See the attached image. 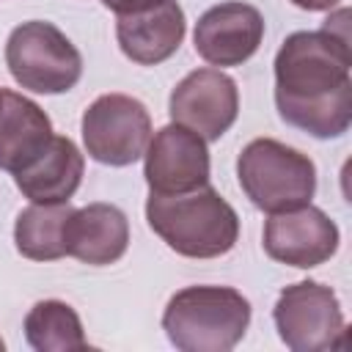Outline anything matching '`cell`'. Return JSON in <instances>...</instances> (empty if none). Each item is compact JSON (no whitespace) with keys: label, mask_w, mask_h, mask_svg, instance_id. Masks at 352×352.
Segmentation results:
<instances>
[{"label":"cell","mask_w":352,"mask_h":352,"mask_svg":"<svg viewBox=\"0 0 352 352\" xmlns=\"http://www.w3.org/2000/svg\"><path fill=\"white\" fill-rule=\"evenodd\" d=\"M349 11L338 8L319 30L286 36L275 55V104L286 124L314 135L338 138L352 124V50Z\"/></svg>","instance_id":"6da1fadb"},{"label":"cell","mask_w":352,"mask_h":352,"mask_svg":"<svg viewBox=\"0 0 352 352\" xmlns=\"http://www.w3.org/2000/svg\"><path fill=\"white\" fill-rule=\"evenodd\" d=\"M146 220L170 250L187 258H217L239 239L234 206L209 184L176 195L151 192Z\"/></svg>","instance_id":"7a4b0ae2"},{"label":"cell","mask_w":352,"mask_h":352,"mask_svg":"<svg viewBox=\"0 0 352 352\" xmlns=\"http://www.w3.org/2000/svg\"><path fill=\"white\" fill-rule=\"evenodd\" d=\"M250 324V302L231 286H187L162 314L168 341L182 352H228Z\"/></svg>","instance_id":"3957f363"},{"label":"cell","mask_w":352,"mask_h":352,"mask_svg":"<svg viewBox=\"0 0 352 352\" xmlns=\"http://www.w3.org/2000/svg\"><path fill=\"white\" fill-rule=\"evenodd\" d=\"M236 176L250 204L267 214L305 206L316 190L314 160L272 138H256L239 151Z\"/></svg>","instance_id":"277c9868"},{"label":"cell","mask_w":352,"mask_h":352,"mask_svg":"<svg viewBox=\"0 0 352 352\" xmlns=\"http://www.w3.org/2000/svg\"><path fill=\"white\" fill-rule=\"evenodd\" d=\"M6 66L11 77L33 94H66L82 74V55L52 22L30 19L11 30Z\"/></svg>","instance_id":"5b68a950"},{"label":"cell","mask_w":352,"mask_h":352,"mask_svg":"<svg viewBox=\"0 0 352 352\" xmlns=\"http://www.w3.org/2000/svg\"><path fill=\"white\" fill-rule=\"evenodd\" d=\"M272 319L280 341L294 352H324L346 344L341 302L330 286L300 280L278 294Z\"/></svg>","instance_id":"8992f818"},{"label":"cell","mask_w":352,"mask_h":352,"mask_svg":"<svg viewBox=\"0 0 352 352\" xmlns=\"http://www.w3.org/2000/svg\"><path fill=\"white\" fill-rule=\"evenodd\" d=\"M151 140L146 104L126 94H104L82 113V143L91 160L113 168L132 165Z\"/></svg>","instance_id":"52a82bcc"},{"label":"cell","mask_w":352,"mask_h":352,"mask_svg":"<svg viewBox=\"0 0 352 352\" xmlns=\"http://www.w3.org/2000/svg\"><path fill=\"white\" fill-rule=\"evenodd\" d=\"M173 124L187 126L204 140H220L239 116L236 82L220 69H195L170 91Z\"/></svg>","instance_id":"ba28073f"},{"label":"cell","mask_w":352,"mask_h":352,"mask_svg":"<svg viewBox=\"0 0 352 352\" xmlns=\"http://www.w3.org/2000/svg\"><path fill=\"white\" fill-rule=\"evenodd\" d=\"M143 176L151 192L176 195L209 184L206 140L182 124H168L148 140Z\"/></svg>","instance_id":"9c48e42d"},{"label":"cell","mask_w":352,"mask_h":352,"mask_svg":"<svg viewBox=\"0 0 352 352\" xmlns=\"http://www.w3.org/2000/svg\"><path fill=\"white\" fill-rule=\"evenodd\" d=\"M264 250L272 261L311 270L338 250V226L311 204L275 212L264 223Z\"/></svg>","instance_id":"30bf717a"},{"label":"cell","mask_w":352,"mask_h":352,"mask_svg":"<svg viewBox=\"0 0 352 352\" xmlns=\"http://www.w3.org/2000/svg\"><path fill=\"white\" fill-rule=\"evenodd\" d=\"M264 38V16L248 3H220L195 22V52L212 66H242Z\"/></svg>","instance_id":"8fae6325"},{"label":"cell","mask_w":352,"mask_h":352,"mask_svg":"<svg viewBox=\"0 0 352 352\" xmlns=\"http://www.w3.org/2000/svg\"><path fill=\"white\" fill-rule=\"evenodd\" d=\"M184 30V11L176 0H165L138 14H121L116 22L121 52L140 66H157L168 60L179 50Z\"/></svg>","instance_id":"7c38bea8"},{"label":"cell","mask_w":352,"mask_h":352,"mask_svg":"<svg viewBox=\"0 0 352 352\" xmlns=\"http://www.w3.org/2000/svg\"><path fill=\"white\" fill-rule=\"evenodd\" d=\"M85 160L74 140L52 135L47 148L14 173L16 190L30 204H66L82 182Z\"/></svg>","instance_id":"4fadbf2b"},{"label":"cell","mask_w":352,"mask_h":352,"mask_svg":"<svg viewBox=\"0 0 352 352\" xmlns=\"http://www.w3.org/2000/svg\"><path fill=\"white\" fill-rule=\"evenodd\" d=\"M129 248L126 214L113 204H88L74 209L66 223V256L82 264L104 267L118 261Z\"/></svg>","instance_id":"5bb4252c"},{"label":"cell","mask_w":352,"mask_h":352,"mask_svg":"<svg viewBox=\"0 0 352 352\" xmlns=\"http://www.w3.org/2000/svg\"><path fill=\"white\" fill-rule=\"evenodd\" d=\"M52 140L50 116L28 96L0 88V170L16 173Z\"/></svg>","instance_id":"9a60e30c"},{"label":"cell","mask_w":352,"mask_h":352,"mask_svg":"<svg viewBox=\"0 0 352 352\" xmlns=\"http://www.w3.org/2000/svg\"><path fill=\"white\" fill-rule=\"evenodd\" d=\"M66 204H30L16 214L14 242L30 261H58L66 256V223L72 217Z\"/></svg>","instance_id":"2e32d148"},{"label":"cell","mask_w":352,"mask_h":352,"mask_svg":"<svg viewBox=\"0 0 352 352\" xmlns=\"http://www.w3.org/2000/svg\"><path fill=\"white\" fill-rule=\"evenodd\" d=\"M25 338L38 352H82L88 338L77 311L63 300H41L25 316Z\"/></svg>","instance_id":"e0dca14e"},{"label":"cell","mask_w":352,"mask_h":352,"mask_svg":"<svg viewBox=\"0 0 352 352\" xmlns=\"http://www.w3.org/2000/svg\"><path fill=\"white\" fill-rule=\"evenodd\" d=\"M160 3H165V0H102V6L110 8V11H116L118 16H121V14H138V11L154 8V6H160Z\"/></svg>","instance_id":"ac0fdd59"},{"label":"cell","mask_w":352,"mask_h":352,"mask_svg":"<svg viewBox=\"0 0 352 352\" xmlns=\"http://www.w3.org/2000/svg\"><path fill=\"white\" fill-rule=\"evenodd\" d=\"M297 8H302V11H330V8H336L341 0H292Z\"/></svg>","instance_id":"d6986e66"},{"label":"cell","mask_w":352,"mask_h":352,"mask_svg":"<svg viewBox=\"0 0 352 352\" xmlns=\"http://www.w3.org/2000/svg\"><path fill=\"white\" fill-rule=\"evenodd\" d=\"M3 346H6V344H3V338H0V349H3Z\"/></svg>","instance_id":"ffe728a7"}]
</instances>
